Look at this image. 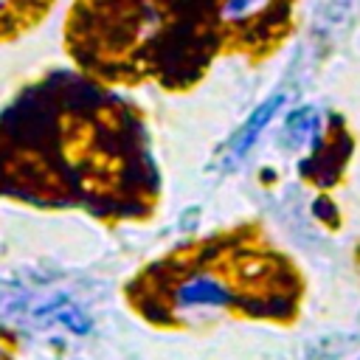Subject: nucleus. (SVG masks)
I'll return each instance as SVG.
<instances>
[{
    "instance_id": "f257e3e1",
    "label": "nucleus",
    "mask_w": 360,
    "mask_h": 360,
    "mask_svg": "<svg viewBox=\"0 0 360 360\" xmlns=\"http://www.w3.org/2000/svg\"><path fill=\"white\" fill-rule=\"evenodd\" d=\"M233 301L231 287L217 278L214 273H191L186 276L174 290H172V304L180 312H208V309H222Z\"/></svg>"
},
{
    "instance_id": "f03ea898",
    "label": "nucleus",
    "mask_w": 360,
    "mask_h": 360,
    "mask_svg": "<svg viewBox=\"0 0 360 360\" xmlns=\"http://www.w3.org/2000/svg\"><path fill=\"white\" fill-rule=\"evenodd\" d=\"M281 101H284V93H276V96H270L267 101H262V104L250 112V118L245 121V127L236 132V138H233V143H231V158H233V160H239V158L256 143L259 132H262L264 124L276 115V110L281 107Z\"/></svg>"
},
{
    "instance_id": "7ed1b4c3",
    "label": "nucleus",
    "mask_w": 360,
    "mask_h": 360,
    "mask_svg": "<svg viewBox=\"0 0 360 360\" xmlns=\"http://www.w3.org/2000/svg\"><path fill=\"white\" fill-rule=\"evenodd\" d=\"M357 8V0H321L318 8V22L323 25H340L352 17V11Z\"/></svg>"
},
{
    "instance_id": "20e7f679",
    "label": "nucleus",
    "mask_w": 360,
    "mask_h": 360,
    "mask_svg": "<svg viewBox=\"0 0 360 360\" xmlns=\"http://www.w3.org/2000/svg\"><path fill=\"white\" fill-rule=\"evenodd\" d=\"M270 0H225L222 6V20L228 22H239V20H248L253 17L256 11H262Z\"/></svg>"
}]
</instances>
